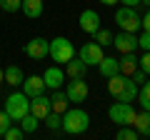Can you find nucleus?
Returning a JSON list of instances; mask_svg holds the SVG:
<instances>
[{"label": "nucleus", "mask_w": 150, "mask_h": 140, "mask_svg": "<svg viewBox=\"0 0 150 140\" xmlns=\"http://www.w3.org/2000/svg\"><path fill=\"white\" fill-rule=\"evenodd\" d=\"M138 83L133 80L130 75H123V73H118V75L108 78V93H110L115 100H123V103H133L135 98H138Z\"/></svg>", "instance_id": "obj_1"}, {"label": "nucleus", "mask_w": 150, "mask_h": 140, "mask_svg": "<svg viewBox=\"0 0 150 140\" xmlns=\"http://www.w3.org/2000/svg\"><path fill=\"white\" fill-rule=\"evenodd\" d=\"M88 128H90V115H88L83 108H68L63 113V125H60L63 133L80 135V133H85Z\"/></svg>", "instance_id": "obj_2"}, {"label": "nucleus", "mask_w": 150, "mask_h": 140, "mask_svg": "<svg viewBox=\"0 0 150 140\" xmlns=\"http://www.w3.org/2000/svg\"><path fill=\"white\" fill-rule=\"evenodd\" d=\"M135 108H133V103H123V100H115L108 108V120L110 123H115L120 128V125H133V120H135Z\"/></svg>", "instance_id": "obj_3"}, {"label": "nucleus", "mask_w": 150, "mask_h": 140, "mask_svg": "<svg viewBox=\"0 0 150 140\" xmlns=\"http://www.w3.org/2000/svg\"><path fill=\"white\" fill-rule=\"evenodd\" d=\"M28 110H30V98H28L25 93H10V95L5 98V113L10 115L13 123H18Z\"/></svg>", "instance_id": "obj_4"}, {"label": "nucleus", "mask_w": 150, "mask_h": 140, "mask_svg": "<svg viewBox=\"0 0 150 140\" xmlns=\"http://www.w3.org/2000/svg\"><path fill=\"white\" fill-rule=\"evenodd\" d=\"M48 55L55 63H68L70 58H75V45L68 38H55L48 40Z\"/></svg>", "instance_id": "obj_5"}, {"label": "nucleus", "mask_w": 150, "mask_h": 140, "mask_svg": "<svg viewBox=\"0 0 150 140\" xmlns=\"http://www.w3.org/2000/svg\"><path fill=\"white\" fill-rule=\"evenodd\" d=\"M115 23H118L120 30L135 33V30L140 28V15H138V10H135V8L123 5V8H118V10H115Z\"/></svg>", "instance_id": "obj_6"}, {"label": "nucleus", "mask_w": 150, "mask_h": 140, "mask_svg": "<svg viewBox=\"0 0 150 140\" xmlns=\"http://www.w3.org/2000/svg\"><path fill=\"white\" fill-rule=\"evenodd\" d=\"M88 93H90V88H88L85 78H70L68 88H65V95L70 103H85Z\"/></svg>", "instance_id": "obj_7"}, {"label": "nucleus", "mask_w": 150, "mask_h": 140, "mask_svg": "<svg viewBox=\"0 0 150 140\" xmlns=\"http://www.w3.org/2000/svg\"><path fill=\"white\" fill-rule=\"evenodd\" d=\"M78 58L90 68V65L100 63V60L105 58V53H103V45L100 43H85V45H80V50H78Z\"/></svg>", "instance_id": "obj_8"}, {"label": "nucleus", "mask_w": 150, "mask_h": 140, "mask_svg": "<svg viewBox=\"0 0 150 140\" xmlns=\"http://www.w3.org/2000/svg\"><path fill=\"white\" fill-rule=\"evenodd\" d=\"M25 55L30 60H45L48 58V40L45 38H33V40H28L25 43Z\"/></svg>", "instance_id": "obj_9"}, {"label": "nucleus", "mask_w": 150, "mask_h": 140, "mask_svg": "<svg viewBox=\"0 0 150 140\" xmlns=\"http://www.w3.org/2000/svg\"><path fill=\"white\" fill-rule=\"evenodd\" d=\"M112 45H115L120 53H135V50H138V35L120 30L118 35H112Z\"/></svg>", "instance_id": "obj_10"}, {"label": "nucleus", "mask_w": 150, "mask_h": 140, "mask_svg": "<svg viewBox=\"0 0 150 140\" xmlns=\"http://www.w3.org/2000/svg\"><path fill=\"white\" fill-rule=\"evenodd\" d=\"M50 110H53V105H50V98H45V93H40V95L30 98V113L35 115L38 120H43Z\"/></svg>", "instance_id": "obj_11"}, {"label": "nucleus", "mask_w": 150, "mask_h": 140, "mask_svg": "<svg viewBox=\"0 0 150 140\" xmlns=\"http://www.w3.org/2000/svg\"><path fill=\"white\" fill-rule=\"evenodd\" d=\"M78 23H80V30L83 33H90V35H93V33L100 28V15H98L95 10H90V8H85V10L80 13V20H78Z\"/></svg>", "instance_id": "obj_12"}, {"label": "nucleus", "mask_w": 150, "mask_h": 140, "mask_svg": "<svg viewBox=\"0 0 150 140\" xmlns=\"http://www.w3.org/2000/svg\"><path fill=\"white\" fill-rule=\"evenodd\" d=\"M23 93H25L28 98H35V95H40V93H45V80H43V75H30V78H25L23 80Z\"/></svg>", "instance_id": "obj_13"}, {"label": "nucleus", "mask_w": 150, "mask_h": 140, "mask_svg": "<svg viewBox=\"0 0 150 140\" xmlns=\"http://www.w3.org/2000/svg\"><path fill=\"white\" fill-rule=\"evenodd\" d=\"M43 80H45V88H50V90H58V88L65 83V70H60L58 65H50V68L45 70Z\"/></svg>", "instance_id": "obj_14"}, {"label": "nucleus", "mask_w": 150, "mask_h": 140, "mask_svg": "<svg viewBox=\"0 0 150 140\" xmlns=\"http://www.w3.org/2000/svg\"><path fill=\"white\" fill-rule=\"evenodd\" d=\"M3 80H5L10 88H20L23 80H25V75H23V70L18 68V65H8V68L3 70Z\"/></svg>", "instance_id": "obj_15"}, {"label": "nucleus", "mask_w": 150, "mask_h": 140, "mask_svg": "<svg viewBox=\"0 0 150 140\" xmlns=\"http://www.w3.org/2000/svg\"><path fill=\"white\" fill-rule=\"evenodd\" d=\"M85 73H88V65L80 58H70L65 63V75L68 78H85Z\"/></svg>", "instance_id": "obj_16"}, {"label": "nucleus", "mask_w": 150, "mask_h": 140, "mask_svg": "<svg viewBox=\"0 0 150 140\" xmlns=\"http://www.w3.org/2000/svg\"><path fill=\"white\" fill-rule=\"evenodd\" d=\"M133 128L138 130V135H140V138H150V110H143V113H138V115H135Z\"/></svg>", "instance_id": "obj_17"}, {"label": "nucleus", "mask_w": 150, "mask_h": 140, "mask_svg": "<svg viewBox=\"0 0 150 140\" xmlns=\"http://www.w3.org/2000/svg\"><path fill=\"white\" fill-rule=\"evenodd\" d=\"M98 70H100V75L103 78H112V75H118L120 73V65H118V58H103L100 63H98Z\"/></svg>", "instance_id": "obj_18"}, {"label": "nucleus", "mask_w": 150, "mask_h": 140, "mask_svg": "<svg viewBox=\"0 0 150 140\" xmlns=\"http://www.w3.org/2000/svg\"><path fill=\"white\" fill-rule=\"evenodd\" d=\"M20 10L25 13V18L38 20V18L43 15V0H23V3H20Z\"/></svg>", "instance_id": "obj_19"}, {"label": "nucleus", "mask_w": 150, "mask_h": 140, "mask_svg": "<svg viewBox=\"0 0 150 140\" xmlns=\"http://www.w3.org/2000/svg\"><path fill=\"white\" fill-rule=\"evenodd\" d=\"M118 65H120V73L123 75H133L135 70H138V55L135 53H123V58L118 60Z\"/></svg>", "instance_id": "obj_20"}, {"label": "nucleus", "mask_w": 150, "mask_h": 140, "mask_svg": "<svg viewBox=\"0 0 150 140\" xmlns=\"http://www.w3.org/2000/svg\"><path fill=\"white\" fill-rule=\"evenodd\" d=\"M68 95H65V93L63 90H60V88H58V90H53V95H50V105H53V110H55V113H60V115H63L65 113V110H68Z\"/></svg>", "instance_id": "obj_21"}, {"label": "nucleus", "mask_w": 150, "mask_h": 140, "mask_svg": "<svg viewBox=\"0 0 150 140\" xmlns=\"http://www.w3.org/2000/svg\"><path fill=\"white\" fill-rule=\"evenodd\" d=\"M18 125H20V128H23V133H35V130L40 128V120H38L35 115H33L30 110H28V113L23 115L20 120H18Z\"/></svg>", "instance_id": "obj_22"}, {"label": "nucleus", "mask_w": 150, "mask_h": 140, "mask_svg": "<svg viewBox=\"0 0 150 140\" xmlns=\"http://www.w3.org/2000/svg\"><path fill=\"white\" fill-rule=\"evenodd\" d=\"M135 100L140 103V108H143V110H150V78L138 88V98H135Z\"/></svg>", "instance_id": "obj_23"}, {"label": "nucleus", "mask_w": 150, "mask_h": 140, "mask_svg": "<svg viewBox=\"0 0 150 140\" xmlns=\"http://www.w3.org/2000/svg\"><path fill=\"white\" fill-rule=\"evenodd\" d=\"M43 120H45V128H48V130H60V125H63V115L55 113V110H50Z\"/></svg>", "instance_id": "obj_24"}, {"label": "nucleus", "mask_w": 150, "mask_h": 140, "mask_svg": "<svg viewBox=\"0 0 150 140\" xmlns=\"http://www.w3.org/2000/svg\"><path fill=\"white\" fill-rule=\"evenodd\" d=\"M93 35H95V43H100V45H112V33L108 30V28H98L95 33H93Z\"/></svg>", "instance_id": "obj_25"}, {"label": "nucleus", "mask_w": 150, "mask_h": 140, "mask_svg": "<svg viewBox=\"0 0 150 140\" xmlns=\"http://www.w3.org/2000/svg\"><path fill=\"white\" fill-rule=\"evenodd\" d=\"M115 138H118V140H138L140 135H138V130H135L133 125H120V130H118Z\"/></svg>", "instance_id": "obj_26"}, {"label": "nucleus", "mask_w": 150, "mask_h": 140, "mask_svg": "<svg viewBox=\"0 0 150 140\" xmlns=\"http://www.w3.org/2000/svg\"><path fill=\"white\" fill-rule=\"evenodd\" d=\"M23 0H0V10L3 13H20Z\"/></svg>", "instance_id": "obj_27"}, {"label": "nucleus", "mask_w": 150, "mask_h": 140, "mask_svg": "<svg viewBox=\"0 0 150 140\" xmlns=\"http://www.w3.org/2000/svg\"><path fill=\"white\" fill-rule=\"evenodd\" d=\"M3 138H5V140H23V138H25V133H23L20 125H18V128H15V125H10V128L5 130V135H3Z\"/></svg>", "instance_id": "obj_28"}, {"label": "nucleus", "mask_w": 150, "mask_h": 140, "mask_svg": "<svg viewBox=\"0 0 150 140\" xmlns=\"http://www.w3.org/2000/svg\"><path fill=\"white\" fill-rule=\"evenodd\" d=\"M138 68L143 70L145 75H150V50H145L143 58H138Z\"/></svg>", "instance_id": "obj_29"}, {"label": "nucleus", "mask_w": 150, "mask_h": 140, "mask_svg": "<svg viewBox=\"0 0 150 140\" xmlns=\"http://www.w3.org/2000/svg\"><path fill=\"white\" fill-rule=\"evenodd\" d=\"M13 125V120H10V115L5 113V110H0V138H3V135H5V130L10 128Z\"/></svg>", "instance_id": "obj_30"}, {"label": "nucleus", "mask_w": 150, "mask_h": 140, "mask_svg": "<svg viewBox=\"0 0 150 140\" xmlns=\"http://www.w3.org/2000/svg\"><path fill=\"white\" fill-rule=\"evenodd\" d=\"M138 48L143 50V53H145V50H150V33L143 30V35H138Z\"/></svg>", "instance_id": "obj_31"}, {"label": "nucleus", "mask_w": 150, "mask_h": 140, "mask_svg": "<svg viewBox=\"0 0 150 140\" xmlns=\"http://www.w3.org/2000/svg\"><path fill=\"white\" fill-rule=\"evenodd\" d=\"M140 28H143L145 33H150V8H148V10H145V15L140 18Z\"/></svg>", "instance_id": "obj_32"}, {"label": "nucleus", "mask_w": 150, "mask_h": 140, "mask_svg": "<svg viewBox=\"0 0 150 140\" xmlns=\"http://www.w3.org/2000/svg\"><path fill=\"white\" fill-rule=\"evenodd\" d=\"M123 5H128V8H138L140 5V0H120Z\"/></svg>", "instance_id": "obj_33"}, {"label": "nucleus", "mask_w": 150, "mask_h": 140, "mask_svg": "<svg viewBox=\"0 0 150 140\" xmlns=\"http://www.w3.org/2000/svg\"><path fill=\"white\" fill-rule=\"evenodd\" d=\"M100 3H103V5H108V8H112V5H118L120 0H100Z\"/></svg>", "instance_id": "obj_34"}, {"label": "nucleus", "mask_w": 150, "mask_h": 140, "mask_svg": "<svg viewBox=\"0 0 150 140\" xmlns=\"http://www.w3.org/2000/svg\"><path fill=\"white\" fill-rule=\"evenodd\" d=\"M0 85H3V68H0Z\"/></svg>", "instance_id": "obj_35"}, {"label": "nucleus", "mask_w": 150, "mask_h": 140, "mask_svg": "<svg viewBox=\"0 0 150 140\" xmlns=\"http://www.w3.org/2000/svg\"><path fill=\"white\" fill-rule=\"evenodd\" d=\"M140 3H145V5H148V8H150V0H140Z\"/></svg>", "instance_id": "obj_36"}]
</instances>
